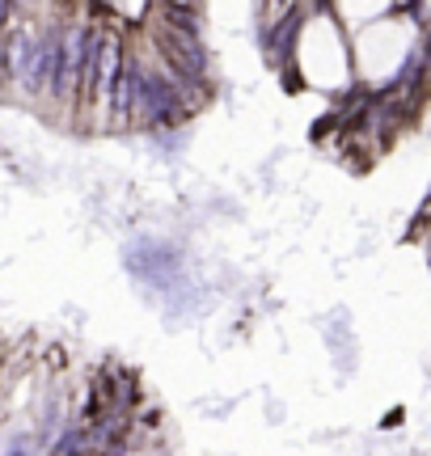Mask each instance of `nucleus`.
Returning <instances> with one entry per match:
<instances>
[{"mask_svg": "<svg viewBox=\"0 0 431 456\" xmlns=\"http://www.w3.org/2000/svg\"><path fill=\"white\" fill-rule=\"evenodd\" d=\"M300 30H305V9H297V4H288L283 21H263V26H258V43H263V55L271 60V68H275V72L292 68V60H297Z\"/></svg>", "mask_w": 431, "mask_h": 456, "instance_id": "f257e3e1", "label": "nucleus"}]
</instances>
